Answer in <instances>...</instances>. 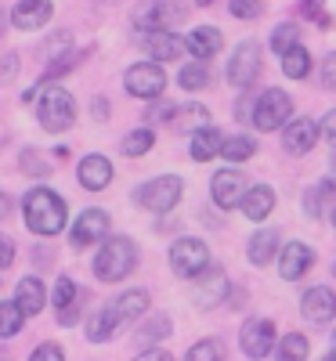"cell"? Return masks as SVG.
I'll use <instances>...</instances> for the list:
<instances>
[{
    "label": "cell",
    "instance_id": "44",
    "mask_svg": "<svg viewBox=\"0 0 336 361\" xmlns=\"http://www.w3.org/2000/svg\"><path fill=\"white\" fill-rule=\"evenodd\" d=\"M318 137H325V141L336 137V112H325V119L318 123Z\"/></svg>",
    "mask_w": 336,
    "mask_h": 361
},
{
    "label": "cell",
    "instance_id": "35",
    "mask_svg": "<svg viewBox=\"0 0 336 361\" xmlns=\"http://www.w3.org/2000/svg\"><path fill=\"white\" fill-rule=\"evenodd\" d=\"M185 361H224V343L213 340V336L210 340H199V343L188 347Z\"/></svg>",
    "mask_w": 336,
    "mask_h": 361
},
{
    "label": "cell",
    "instance_id": "39",
    "mask_svg": "<svg viewBox=\"0 0 336 361\" xmlns=\"http://www.w3.org/2000/svg\"><path fill=\"white\" fill-rule=\"evenodd\" d=\"M29 361H66V354H62L58 343H40L33 354H29Z\"/></svg>",
    "mask_w": 336,
    "mask_h": 361
},
{
    "label": "cell",
    "instance_id": "42",
    "mask_svg": "<svg viewBox=\"0 0 336 361\" xmlns=\"http://www.w3.org/2000/svg\"><path fill=\"white\" fill-rule=\"evenodd\" d=\"M318 83H322L325 90L336 83V54H325V58H322V76H318Z\"/></svg>",
    "mask_w": 336,
    "mask_h": 361
},
{
    "label": "cell",
    "instance_id": "48",
    "mask_svg": "<svg viewBox=\"0 0 336 361\" xmlns=\"http://www.w3.org/2000/svg\"><path fill=\"white\" fill-rule=\"evenodd\" d=\"M8 214H11V199H8L4 192H0V221H4Z\"/></svg>",
    "mask_w": 336,
    "mask_h": 361
},
{
    "label": "cell",
    "instance_id": "23",
    "mask_svg": "<svg viewBox=\"0 0 336 361\" xmlns=\"http://www.w3.org/2000/svg\"><path fill=\"white\" fill-rule=\"evenodd\" d=\"M148 289H127V293H119L116 300H112V311H116V318H119V325L124 322H134V318H145L148 314Z\"/></svg>",
    "mask_w": 336,
    "mask_h": 361
},
{
    "label": "cell",
    "instance_id": "43",
    "mask_svg": "<svg viewBox=\"0 0 336 361\" xmlns=\"http://www.w3.org/2000/svg\"><path fill=\"white\" fill-rule=\"evenodd\" d=\"M131 361H174V354H167L163 347H145L138 357H131Z\"/></svg>",
    "mask_w": 336,
    "mask_h": 361
},
{
    "label": "cell",
    "instance_id": "24",
    "mask_svg": "<svg viewBox=\"0 0 336 361\" xmlns=\"http://www.w3.org/2000/svg\"><path fill=\"white\" fill-rule=\"evenodd\" d=\"M275 253H279V231L275 228H264L250 238V246H246V257L253 267H268L275 260Z\"/></svg>",
    "mask_w": 336,
    "mask_h": 361
},
{
    "label": "cell",
    "instance_id": "30",
    "mask_svg": "<svg viewBox=\"0 0 336 361\" xmlns=\"http://www.w3.org/2000/svg\"><path fill=\"white\" fill-rule=\"evenodd\" d=\"M257 152V141L250 134H235V137H224L221 141V156L232 159V163H242V159H250Z\"/></svg>",
    "mask_w": 336,
    "mask_h": 361
},
{
    "label": "cell",
    "instance_id": "46",
    "mask_svg": "<svg viewBox=\"0 0 336 361\" xmlns=\"http://www.w3.org/2000/svg\"><path fill=\"white\" fill-rule=\"evenodd\" d=\"M250 112H253L250 98H239V109H235V116H239V123H246V119H250Z\"/></svg>",
    "mask_w": 336,
    "mask_h": 361
},
{
    "label": "cell",
    "instance_id": "11",
    "mask_svg": "<svg viewBox=\"0 0 336 361\" xmlns=\"http://www.w3.org/2000/svg\"><path fill=\"white\" fill-rule=\"evenodd\" d=\"M257 76H260V47L253 40H246V44L235 47L232 62H228V83L232 87H250Z\"/></svg>",
    "mask_w": 336,
    "mask_h": 361
},
{
    "label": "cell",
    "instance_id": "13",
    "mask_svg": "<svg viewBox=\"0 0 336 361\" xmlns=\"http://www.w3.org/2000/svg\"><path fill=\"white\" fill-rule=\"evenodd\" d=\"M224 296H228V275H224V267H206L203 275L196 279V307L199 311H210V307H217L224 304Z\"/></svg>",
    "mask_w": 336,
    "mask_h": 361
},
{
    "label": "cell",
    "instance_id": "2",
    "mask_svg": "<svg viewBox=\"0 0 336 361\" xmlns=\"http://www.w3.org/2000/svg\"><path fill=\"white\" fill-rule=\"evenodd\" d=\"M102 250L95 257V275L98 282H124L131 271L138 267V246L131 243L127 235H116V238H102Z\"/></svg>",
    "mask_w": 336,
    "mask_h": 361
},
{
    "label": "cell",
    "instance_id": "51",
    "mask_svg": "<svg viewBox=\"0 0 336 361\" xmlns=\"http://www.w3.org/2000/svg\"><path fill=\"white\" fill-rule=\"evenodd\" d=\"M196 4H210V0H196Z\"/></svg>",
    "mask_w": 336,
    "mask_h": 361
},
{
    "label": "cell",
    "instance_id": "21",
    "mask_svg": "<svg viewBox=\"0 0 336 361\" xmlns=\"http://www.w3.org/2000/svg\"><path fill=\"white\" fill-rule=\"evenodd\" d=\"M239 206H242V214H246L253 224H260V221L271 217V209H275V192L268 185H250Z\"/></svg>",
    "mask_w": 336,
    "mask_h": 361
},
{
    "label": "cell",
    "instance_id": "8",
    "mask_svg": "<svg viewBox=\"0 0 336 361\" xmlns=\"http://www.w3.org/2000/svg\"><path fill=\"white\" fill-rule=\"evenodd\" d=\"M124 87H127V94L152 102V98H160L163 90H167V73H163V66H156V62H138V66L127 69Z\"/></svg>",
    "mask_w": 336,
    "mask_h": 361
},
{
    "label": "cell",
    "instance_id": "45",
    "mask_svg": "<svg viewBox=\"0 0 336 361\" xmlns=\"http://www.w3.org/2000/svg\"><path fill=\"white\" fill-rule=\"evenodd\" d=\"M11 260H15V243L8 235H0V267H8Z\"/></svg>",
    "mask_w": 336,
    "mask_h": 361
},
{
    "label": "cell",
    "instance_id": "14",
    "mask_svg": "<svg viewBox=\"0 0 336 361\" xmlns=\"http://www.w3.org/2000/svg\"><path fill=\"white\" fill-rule=\"evenodd\" d=\"M311 267H315V250H311L308 243H286V246H282V253H279V275H282L286 282L304 279Z\"/></svg>",
    "mask_w": 336,
    "mask_h": 361
},
{
    "label": "cell",
    "instance_id": "12",
    "mask_svg": "<svg viewBox=\"0 0 336 361\" xmlns=\"http://www.w3.org/2000/svg\"><path fill=\"white\" fill-rule=\"evenodd\" d=\"M246 188H250V180L239 170H217L213 180H210V195L221 209H235L242 202V195H246Z\"/></svg>",
    "mask_w": 336,
    "mask_h": 361
},
{
    "label": "cell",
    "instance_id": "5",
    "mask_svg": "<svg viewBox=\"0 0 336 361\" xmlns=\"http://www.w3.org/2000/svg\"><path fill=\"white\" fill-rule=\"evenodd\" d=\"M289 119H293V102H289L286 90H279V87L264 90V94L253 102V112H250V123L257 130H268V134L271 130H282Z\"/></svg>",
    "mask_w": 336,
    "mask_h": 361
},
{
    "label": "cell",
    "instance_id": "28",
    "mask_svg": "<svg viewBox=\"0 0 336 361\" xmlns=\"http://www.w3.org/2000/svg\"><path fill=\"white\" fill-rule=\"evenodd\" d=\"M170 329H174V325H170V318H167V314H152V318L138 329V333H134V336H138V343H141V347H156L160 340H167V336H170Z\"/></svg>",
    "mask_w": 336,
    "mask_h": 361
},
{
    "label": "cell",
    "instance_id": "33",
    "mask_svg": "<svg viewBox=\"0 0 336 361\" xmlns=\"http://www.w3.org/2000/svg\"><path fill=\"white\" fill-rule=\"evenodd\" d=\"M296 44H300V25H296V22H282V25L271 29V51L279 54V58H282L286 51H293Z\"/></svg>",
    "mask_w": 336,
    "mask_h": 361
},
{
    "label": "cell",
    "instance_id": "36",
    "mask_svg": "<svg viewBox=\"0 0 336 361\" xmlns=\"http://www.w3.org/2000/svg\"><path fill=\"white\" fill-rule=\"evenodd\" d=\"M329 195H332V180H322L311 195H304V209H308V217H322V214H325V209H329V206H325Z\"/></svg>",
    "mask_w": 336,
    "mask_h": 361
},
{
    "label": "cell",
    "instance_id": "32",
    "mask_svg": "<svg viewBox=\"0 0 336 361\" xmlns=\"http://www.w3.org/2000/svg\"><path fill=\"white\" fill-rule=\"evenodd\" d=\"M25 314L15 307V300H0V340H11L22 333Z\"/></svg>",
    "mask_w": 336,
    "mask_h": 361
},
{
    "label": "cell",
    "instance_id": "7",
    "mask_svg": "<svg viewBox=\"0 0 336 361\" xmlns=\"http://www.w3.org/2000/svg\"><path fill=\"white\" fill-rule=\"evenodd\" d=\"M181 177H174V173H167V177H152V180H145V185L138 188V202L148 209V214H170V209L177 206V199H181Z\"/></svg>",
    "mask_w": 336,
    "mask_h": 361
},
{
    "label": "cell",
    "instance_id": "29",
    "mask_svg": "<svg viewBox=\"0 0 336 361\" xmlns=\"http://www.w3.org/2000/svg\"><path fill=\"white\" fill-rule=\"evenodd\" d=\"M282 73L289 76V80H304L311 73V54H308V47L304 44H296L293 51H286L282 54Z\"/></svg>",
    "mask_w": 336,
    "mask_h": 361
},
{
    "label": "cell",
    "instance_id": "16",
    "mask_svg": "<svg viewBox=\"0 0 336 361\" xmlns=\"http://www.w3.org/2000/svg\"><path fill=\"white\" fill-rule=\"evenodd\" d=\"M300 314L308 318V322H315V325L332 322V314H336V296H332V289H329V286H311L308 293L300 296Z\"/></svg>",
    "mask_w": 336,
    "mask_h": 361
},
{
    "label": "cell",
    "instance_id": "34",
    "mask_svg": "<svg viewBox=\"0 0 336 361\" xmlns=\"http://www.w3.org/2000/svg\"><path fill=\"white\" fill-rule=\"evenodd\" d=\"M152 145H156V134H152L148 127H138V130H131V134L124 137V156L138 159V156H145V152H148Z\"/></svg>",
    "mask_w": 336,
    "mask_h": 361
},
{
    "label": "cell",
    "instance_id": "31",
    "mask_svg": "<svg viewBox=\"0 0 336 361\" xmlns=\"http://www.w3.org/2000/svg\"><path fill=\"white\" fill-rule=\"evenodd\" d=\"M308 354H311V343L304 333H286L279 340V361H308Z\"/></svg>",
    "mask_w": 336,
    "mask_h": 361
},
{
    "label": "cell",
    "instance_id": "15",
    "mask_svg": "<svg viewBox=\"0 0 336 361\" xmlns=\"http://www.w3.org/2000/svg\"><path fill=\"white\" fill-rule=\"evenodd\" d=\"M282 145L289 156H308L311 148L318 145V123L315 119H289V123L282 127Z\"/></svg>",
    "mask_w": 336,
    "mask_h": 361
},
{
    "label": "cell",
    "instance_id": "3",
    "mask_svg": "<svg viewBox=\"0 0 336 361\" xmlns=\"http://www.w3.org/2000/svg\"><path fill=\"white\" fill-rule=\"evenodd\" d=\"M37 119L47 134H62L76 123V102L66 87H44V94L37 102Z\"/></svg>",
    "mask_w": 336,
    "mask_h": 361
},
{
    "label": "cell",
    "instance_id": "18",
    "mask_svg": "<svg viewBox=\"0 0 336 361\" xmlns=\"http://www.w3.org/2000/svg\"><path fill=\"white\" fill-rule=\"evenodd\" d=\"M44 304H47V289H44V282H40L37 275H25V279L15 286V307L29 318V314H40Z\"/></svg>",
    "mask_w": 336,
    "mask_h": 361
},
{
    "label": "cell",
    "instance_id": "6",
    "mask_svg": "<svg viewBox=\"0 0 336 361\" xmlns=\"http://www.w3.org/2000/svg\"><path fill=\"white\" fill-rule=\"evenodd\" d=\"M206 267H210V250L203 238H177L170 246V271L177 279L196 282Z\"/></svg>",
    "mask_w": 336,
    "mask_h": 361
},
{
    "label": "cell",
    "instance_id": "4",
    "mask_svg": "<svg viewBox=\"0 0 336 361\" xmlns=\"http://www.w3.org/2000/svg\"><path fill=\"white\" fill-rule=\"evenodd\" d=\"M188 15V0H145L134 15V25L141 33H170V25H177Z\"/></svg>",
    "mask_w": 336,
    "mask_h": 361
},
{
    "label": "cell",
    "instance_id": "50",
    "mask_svg": "<svg viewBox=\"0 0 336 361\" xmlns=\"http://www.w3.org/2000/svg\"><path fill=\"white\" fill-rule=\"evenodd\" d=\"M322 361H336V354H332V350H329V354H325V357H322Z\"/></svg>",
    "mask_w": 336,
    "mask_h": 361
},
{
    "label": "cell",
    "instance_id": "1",
    "mask_svg": "<svg viewBox=\"0 0 336 361\" xmlns=\"http://www.w3.org/2000/svg\"><path fill=\"white\" fill-rule=\"evenodd\" d=\"M22 217H25V228L33 235H58L66 228L69 209H66V199L58 192L33 188V192H25V199H22Z\"/></svg>",
    "mask_w": 336,
    "mask_h": 361
},
{
    "label": "cell",
    "instance_id": "49",
    "mask_svg": "<svg viewBox=\"0 0 336 361\" xmlns=\"http://www.w3.org/2000/svg\"><path fill=\"white\" fill-rule=\"evenodd\" d=\"M4 25H8V22H4V11H0V37H4Z\"/></svg>",
    "mask_w": 336,
    "mask_h": 361
},
{
    "label": "cell",
    "instance_id": "41",
    "mask_svg": "<svg viewBox=\"0 0 336 361\" xmlns=\"http://www.w3.org/2000/svg\"><path fill=\"white\" fill-rule=\"evenodd\" d=\"M76 62H80V54H76V51H69L66 58H58V62H51V66H47V76H66V69H73Z\"/></svg>",
    "mask_w": 336,
    "mask_h": 361
},
{
    "label": "cell",
    "instance_id": "38",
    "mask_svg": "<svg viewBox=\"0 0 336 361\" xmlns=\"http://www.w3.org/2000/svg\"><path fill=\"white\" fill-rule=\"evenodd\" d=\"M228 11L235 18H260L264 15V0H232Z\"/></svg>",
    "mask_w": 336,
    "mask_h": 361
},
{
    "label": "cell",
    "instance_id": "27",
    "mask_svg": "<svg viewBox=\"0 0 336 361\" xmlns=\"http://www.w3.org/2000/svg\"><path fill=\"white\" fill-rule=\"evenodd\" d=\"M221 130H213V127H199V130H192V159H199V163H206V159H213L221 152Z\"/></svg>",
    "mask_w": 336,
    "mask_h": 361
},
{
    "label": "cell",
    "instance_id": "47",
    "mask_svg": "<svg viewBox=\"0 0 336 361\" xmlns=\"http://www.w3.org/2000/svg\"><path fill=\"white\" fill-rule=\"evenodd\" d=\"M105 116H109V102L98 98V102H95V119H105Z\"/></svg>",
    "mask_w": 336,
    "mask_h": 361
},
{
    "label": "cell",
    "instance_id": "9",
    "mask_svg": "<svg viewBox=\"0 0 336 361\" xmlns=\"http://www.w3.org/2000/svg\"><path fill=\"white\" fill-rule=\"evenodd\" d=\"M239 347L250 361H264L275 350V325L268 318H250L239 329Z\"/></svg>",
    "mask_w": 336,
    "mask_h": 361
},
{
    "label": "cell",
    "instance_id": "20",
    "mask_svg": "<svg viewBox=\"0 0 336 361\" xmlns=\"http://www.w3.org/2000/svg\"><path fill=\"white\" fill-rule=\"evenodd\" d=\"M224 37H221V29H213V25H199L192 29V33L185 37V51H192L196 62H206V58H213L221 51Z\"/></svg>",
    "mask_w": 336,
    "mask_h": 361
},
{
    "label": "cell",
    "instance_id": "25",
    "mask_svg": "<svg viewBox=\"0 0 336 361\" xmlns=\"http://www.w3.org/2000/svg\"><path fill=\"white\" fill-rule=\"evenodd\" d=\"M116 329H119V318H116L112 304H105V307H98L95 314L87 318V340L90 343H105V340L116 336Z\"/></svg>",
    "mask_w": 336,
    "mask_h": 361
},
{
    "label": "cell",
    "instance_id": "19",
    "mask_svg": "<svg viewBox=\"0 0 336 361\" xmlns=\"http://www.w3.org/2000/svg\"><path fill=\"white\" fill-rule=\"evenodd\" d=\"M76 173H80V185L87 192H102V188H109V180H112V163L105 156H98V152H90V156H83Z\"/></svg>",
    "mask_w": 336,
    "mask_h": 361
},
{
    "label": "cell",
    "instance_id": "10",
    "mask_svg": "<svg viewBox=\"0 0 336 361\" xmlns=\"http://www.w3.org/2000/svg\"><path fill=\"white\" fill-rule=\"evenodd\" d=\"M105 235H109V214L105 209H83L73 224V231H69V243H73V250H87V246H98Z\"/></svg>",
    "mask_w": 336,
    "mask_h": 361
},
{
    "label": "cell",
    "instance_id": "22",
    "mask_svg": "<svg viewBox=\"0 0 336 361\" xmlns=\"http://www.w3.org/2000/svg\"><path fill=\"white\" fill-rule=\"evenodd\" d=\"M51 11H54L51 0H18L15 11H11V22L18 29H40V25H47Z\"/></svg>",
    "mask_w": 336,
    "mask_h": 361
},
{
    "label": "cell",
    "instance_id": "17",
    "mask_svg": "<svg viewBox=\"0 0 336 361\" xmlns=\"http://www.w3.org/2000/svg\"><path fill=\"white\" fill-rule=\"evenodd\" d=\"M51 304H54V314H58V325H76L80 322V289L69 275H62L54 282V296H51Z\"/></svg>",
    "mask_w": 336,
    "mask_h": 361
},
{
    "label": "cell",
    "instance_id": "37",
    "mask_svg": "<svg viewBox=\"0 0 336 361\" xmlns=\"http://www.w3.org/2000/svg\"><path fill=\"white\" fill-rule=\"evenodd\" d=\"M177 83L185 87V90H203V87L210 83V69H206L203 62H196V66H185V69H181V76H177Z\"/></svg>",
    "mask_w": 336,
    "mask_h": 361
},
{
    "label": "cell",
    "instance_id": "40",
    "mask_svg": "<svg viewBox=\"0 0 336 361\" xmlns=\"http://www.w3.org/2000/svg\"><path fill=\"white\" fill-rule=\"evenodd\" d=\"M25 173H47V163H40V152H33V148H25L22 152V163H18Z\"/></svg>",
    "mask_w": 336,
    "mask_h": 361
},
{
    "label": "cell",
    "instance_id": "26",
    "mask_svg": "<svg viewBox=\"0 0 336 361\" xmlns=\"http://www.w3.org/2000/svg\"><path fill=\"white\" fill-rule=\"evenodd\" d=\"M145 51L156 58V66L160 62H174V58L185 51V40H181L177 33H148L145 37Z\"/></svg>",
    "mask_w": 336,
    "mask_h": 361
}]
</instances>
